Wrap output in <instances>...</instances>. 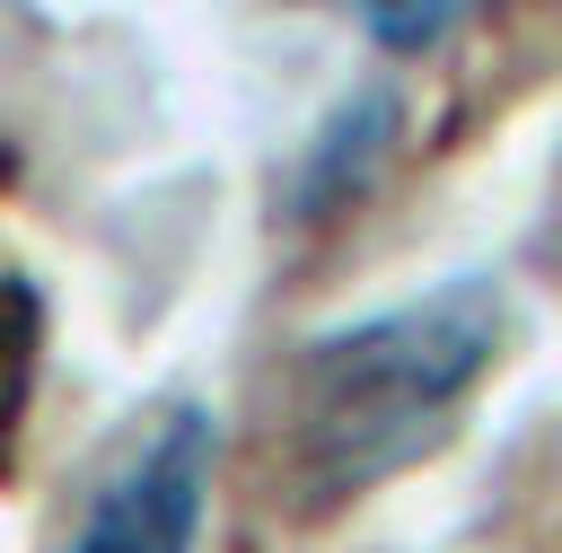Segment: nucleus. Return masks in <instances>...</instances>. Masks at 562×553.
<instances>
[{
  "label": "nucleus",
  "mask_w": 562,
  "mask_h": 553,
  "mask_svg": "<svg viewBox=\"0 0 562 553\" xmlns=\"http://www.w3.org/2000/svg\"><path fill=\"white\" fill-rule=\"evenodd\" d=\"M509 342V298L483 272L430 281L378 316H351L290 351L272 395V483L299 518H334L360 492L422 465L483 369Z\"/></svg>",
  "instance_id": "f257e3e1"
},
{
  "label": "nucleus",
  "mask_w": 562,
  "mask_h": 553,
  "mask_svg": "<svg viewBox=\"0 0 562 553\" xmlns=\"http://www.w3.org/2000/svg\"><path fill=\"white\" fill-rule=\"evenodd\" d=\"M211 465H220V421L193 395L149 404L88 474L79 518H70V553H193Z\"/></svg>",
  "instance_id": "f03ea898"
},
{
  "label": "nucleus",
  "mask_w": 562,
  "mask_h": 553,
  "mask_svg": "<svg viewBox=\"0 0 562 553\" xmlns=\"http://www.w3.org/2000/svg\"><path fill=\"white\" fill-rule=\"evenodd\" d=\"M395 140V97H351L334 123H325V140L307 149V167H299V193H290V211H325V202H342V193H360L369 184V167H378V149Z\"/></svg>",
  "instance_id": "7ed1b4c3"
},
{
  "label": "nucleus",
  "mask_w": 562,
  "mask_h": 553,
  "mask_svg": "<svg viewBox=\"0 0 562 553\" xmlns=\"http://www.w3.org/2000/svg\"><path fill=\"white\" fill-rule=\"evenodd\" d=\"M35 377H44V290L18 263H0V474H9V448L26 430Z\"/></svg>",
  "instance_id": "20e7f679"
},
{
  "label": "nucleus",
  "mask_w": 562,
  "mask_h": 553,
  "mask_svg": "<svg viewBox=\"0 0 562 553\" xmlns=\"http://www.w3.org/2000/svg\"><path fill=\"white\" fill-rule=\"evenodd\" d=\"M325 9H342L369 44H386V53H422L430 35H448L474 0H325Z\"/></svg>",
  "instance_id": "39448f33"
}]
</instances>
